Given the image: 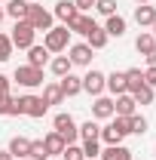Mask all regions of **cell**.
Wrapping results in <instances>:
<instances>
[{"label":"cell","mask_w":156,"mask_h":160,"mask_svg":"<svg viewBox=\"0 0 156 160\" xmlns=\"http://www.w3.org/2000/svg\"><path fill=\"white\" fill-rule=\"evenodd\" d=\"M126 136H129V117H110L107 126H101V136L98 139L104 145H122Z\"/></svg>","instance_id":"cell-1"},{"label":"cell","mask_w":156,"mask_h":160,"mask_svg":"<svg viewBox=\"0 0 156 160\" xmlns=\"http://www.w3.org/2000/svg\"><path fill=\"white\" fill-rule=\"evenodd\" d=\"M46 111H49V105L43 102V96H19V99H16V117L25 114V117L40 120Z\"/></svg>","instance_id":"cell-2"},{"label":"cell","mask_w":156,"mask_h":160,"mask_svg":"<svg viewBox=\"0 0 156 160\" xmlns=\"http://www.w3.org/2000/svg\"><path fill=\"white\" fill-rule=\"evenodd\" d=\"M43 46H46L49 52H67V46H71V31H67L64 25H52V28L43 34Z\"/></svg>","instance_id":"cell-3"},{"label":"cell","mask_w":156,"mask_h":160,"mask_svg":"<svg viewBox=\"0 0 156 160\" xmlns=\"http://www.w3.org/2000/svg\"><path fill=\"white\" fill-rule=\"evenodd\" d=\"M52 129H55L61 139H64V145H74V142L80 139V126H77V120L71 117L67 111L55 114V120H52Z\"/></svg>","instance_id":"cell-4"},{"label":"cell","mask_w":156,"mask_h":160,"mask_svg":"<svg viewBox=\"0 0 156 160\" xmlns=\"http://www.w3.org/2000/svg\"><path fill=\"white\" fill-rule=\"evenodd\" d=\"M52 19H55V16H52L49 9H43L40 3H28V16H25V22H28L34 31H43V34H46V31L52 28Z\"/></svg>","instance_id":"cell-5"},{"label":"cell","mask_w":156,"mask_h":160,"mask_svg":"<svg viewBox=\"0 0 156 160\" xmlns=\"http://www.w3.org/2000/svg\"><path fill=\"white\" fill-rule=\"evenodd\" d=\"M12 80H16L19 86H25V89H37V86H43V68L19 65V68H16V74H12Z\"/></svg>","instance_id":"cell-6"},{"label":"cell","mask_w":156,"mask_h":160,"mask_svg":"<svg viewBox=\"0 0 156 160\" xmlns=\"http://www.w3.org/2000/svg\"><path fill=\"white\" fill-rule=\"evenodd\" d=\"M34 37H37V31H34L25 19L16 22V28H12V34H9L12 46H19V49H31V46H34Z\"/></svg>","instance_id":"cell-7"},{"label":"cell","mask_w":156,"mask_h":160,"mask_svg":"<svg viewBox=\"0 0 156 160\" xmlns=\"http://www.w3.org/2000/svg\"><path fill=\"white\" fill-rule=\"evenodd\" d=\"M104 80H107L104 71L89 68V71H86V77H83V92H89V96H104Z\"/></svg>","instance_id":"cell-8"},{"label":"cell","mask_w":156,"mask_h":160,"mask_svg":"<svg viewBox=\"0 0 156 160\" xmlns=\"http://www.w3.org/2000/svg\"><path fill=\"white\" fill-rule=\"evenodd\" d=\"M92 46L89 43H71L67 46V59H71V65H80V68H89L92 65Z\"/></svg>","instance_id":"cell-9"},{"label":"cell","mask_w":156,"mask_h":160,"mask_svg":"<svg viewBox=\"0 0 156 160\" xmlns=\"http://www.w3.org/2000/svg\"><path fill=\"white\" fill-rule=\"evenodd\" d=\"M132 114H138V102L129 92L113 96V117H132Z\"/></svg>","instance_id":"cell-10"},{"label":"cell","mask_w":156,"mask_h":160,"mask_svg":"<svg viewBox=\"0 0 156 160\" xmlns=\"http://www.w3.org/2000/svg\"><path fill=\"white\" fill-rule=\"evenodd\" d=\"M64 28H67L71 34H83V37H86V34H89V31L95 28V19H92V16H86V12H77L74 19L64 25Z\"/></svg>","instance_id":"cell-11"},{"label":"cell","mask_w":156,"mask_h":160,"mask_svg":"<svg viewBox=\"0 0 156 160\" xmlns=\"http://www.w3.org/2000/svg\"><path fill=\"white\" fill-rule=\"evenodd\" d=\"M92 117L95 120H110L113 117V99L110 96H95V102H92Z\"/></svg>","instance_id":"cell-12"},{"label":"cell","mask_w":156,"mask_h":160,"mask_svg":"<svg viewBox=\"0 0 156 160\" xmlns=\"http://www.w3.org/2000/svg\"><path fill=\"white\" fill-rule=\"evenodd\" d=\"M58 86H61V92H64V99L80 96V92H83V77H77V74H64V77H58Z\"/></svg>","instance_id":"cell-13"},{"label":"cell","mask_w":156,"mask_h":160,"mask_svg":"<svg viewBox=\"0 0 156 160\" xmlns=\"http://www.w3.org/2000/svg\"><path fill=\"white\" fill-rule=\"evenodd\" d=\"M49 56H52V52H49L46 46H37V43H34V46L28 49V65H31V68H46V65H49Z\"/></svg>","instance_id":"cell-14"},{"label":"cell","mask_w":156,"mask_h":160,"mask_svg":"<svg viewBox=\"0 0 156 160\" xmlns=\"http://www.w3.org/2000/svg\"><path fill=\"white\" fill-rule=\"evenodd\" d=\"M43 148H46V154H49V157H61V151H64V139L52 129V132H46V136H43Z\"/></svg>","instance_id":"cell-15"},{"label":"cell","mask_w":156,"mask_h":160,"mask_svg":"<svg viewBox=\"0 0 156 160\" xmlns=\"http://www.w3.org/2000/svg\"><path fill=\"white\" fill-rule=\"evenodd\" d=\"M6 151H9V154H12L16 160L28 157V154H31V139H25V136H12V139H9V148H6Z\"/></svg>","instance_id":"cell-16"},{"label":"cell","mask_w":156,"mask_h":160,"mask_svg":"<svg viewBox=\"0 0 156 160\" xmlns=\"http://www.w3.org/2000/svg\"><path fill=\"white\" fill-rule=\"evenodd\" d=\"M135 22L141 25V28H150V25L156 22V6H150V3L135 6Z\"/></svg>","instance_id":"cell-17"},{"label":"cell","mask_w":156,"mask_h":160,"mask_svg":"<svg viewBox=\"0 0 156 160\" xmlns=\"http://www.w3.org/2000/svg\"><path fill=\"white\" fill-rule=\"evenodd\" d=\"M141 86H144V71H141V68H129V71H126V92L135 96Z\"/></svg>","instance_id":"cell-18"},{"label":"cell","mask_w":156,"mask_h":160,"mask_svg":"<svg viewBox=\"0 0 156 160\" xmlns=\"http://www.w3.org/2000/svg\"><path fill=\"white\" fill-rule=\"evenodd\" d=\"M104 89H110L113 96H122V92H126V71H113V74H107Z\"/></svg>","instance_id":"cell-19"},{"label":"cell","mask_w":156,"mask_h":160,"mask_svg":"<svg viewBox=\"0 0 156 160\" xmlns=\"http://www.w3.org/2000/svg\"><path fill=\"white\" fill-rule=\"evenodd\" d=\"M52 16H55V19H61L64 25H67V22L77 16V6H74V0H58V3H55V9H52Z\"/></svg>","instance_id":"cell-20"},{"label":"cell","mask_w":156,"mask_h":160,"mask_svg":"<svg viewBox=\"0 0 156 160\" xmlns=\"http://www.w3.org/2000/svg\"><path fill=\"white\" fill-rule=\"evenodd\" d=\"M101 160H132V151L126 145H107L101 151Z\"/></svg>","instance_id":"cell-21"},{"label":"cell","mask_w":156,"mask_h":160,"mask_svg":"<svg viewBox=\"0 0 156 160\" xmlns=\"http://www.w3.org/2000/svg\"><path fill=\"white\" fill-rule=\"evenodd\" d=\"M9 19L21 22L25 16H28V0H6V9H3Z\"/></svg>","instance_id":"cell-22"},{"label":"cell","mask_w":156,"mask_h":160,"mask_svg":"<svg viewBox=\"0 0 156 160\" xmlns=\"http://www.w3.org/2000/svg\"><path fill=\"white\" fill-rule=\"evenodd\" d=\"M61 99H64V92H61V86L55 83V80L43 83V102H46V105H58Z\"/></svg>","instance_id":"cell-23"},{"label":"cell","mask_w":156,"mask_h":160,"mask_svg":"<svg viewBox=\"0 0 156 160\" xmlns=\"http://www.w3.org/2000/svg\"><path fill=\"white\" fill-rule=\"evenodd\" d=\"M104 31H107V37H122V34H126V19H122V16H107Z\"/></svg>","instance_id":"cell-24"},{"label":"cell","mask_w":156,"mask_h":160,"mask_svg":"<svg viewBox=\"0 0 156 160\" xmlns=\"http://www.w3.org/2000/svg\"><path fill=\"white\" fill-rule=\"evenodd\" d=\"M107 31H104V28H92V31H89V34H86V43H89V46H92V49H104V46H107Z\"/></svg>","instance_id":"cell-25"},{"label":"cell","mask_w":156,"mask_h":160,"mask_svg":"<svg viewBox=\"0 0 156 160\" xmlns=\"http://www.w3.org/2000/svg\"><path fill=\"white\" fill-rule=\"evenodd\" d=\"M71 59L67 56H55V59H49V71L55 74V77H64V74H71Z\"/></svg>","instance_id":"cell-26"},{"label":"cell","mask_w":156,"mask_h":160,"mask_svg":"<svg viewBox=\"0 0 156 160\" xmlns=\"http://www.w3.org/2000/svg\"><path fill=\"white\" fill-rule=\"evenodd\" d=\"M156 46V37L150 34V31H144V34H138V40H135V49L141 52V56H147L150 49Z\"/></svg>","instance_id":"cell-27"},{"label":"cell","mask_w":156,"mask_h":160,"mask_svg":"<svg viewBox=\"0 0 156 160\" xmlns=\"http://www.w3.org/2000/svg\"><path fill=\"white\" fill-rule=\"evenodd\" d=\"M147 126H150V123H147L144 114H132V117H129V132H132V136H144Z\"/></svg>","instance_id":"cell-28"},{"label":"cell","mask_w":156,"mask_h":160,"mask_svg":"<svg viewBox=\"0 0 156 160\" xmlns=\"http://www.w3.org/2000/svg\"><path fill=\"white\" fill-rule=\"evenodd\" d=\"M80 148H83V157H86V160H98V157H101V145H98V139H86Z\"/></svg>","instance_id":"cell-29"},{"label":"cell","mask_w":156,"mask_h":160,"mask_svg":"<svg viewBox=\"0 0 156 160\" xmlns=\"http://www.w3.org/2000/svg\"><path fill=\"white\" fill-rule=\"evenodd\" d=\"M101 136V126H98V120H86L83 126H80V139H98Z\"/></svg>","instance_id":"cell-30"},{"label":"cell","mask_w":156,"mask_h":160,"mask_svg":"<svg viewBox=\"0 0 156 160\" xmlns=\"http://www.w3.org/2000/svg\"><path fill=\"white\" fill-rule=\"evenodd\" d=\"M132 99H135L138 105H153V99H156V89H150V86L144 83V86L138 89V92H135V96H132Z\"/></svg>","instance_id":"cell-31"},{"label":"cell","mask_w":156,"mask_h":160,"mask_svg":"<svg viewBox=\"0 0 156 160\" xmlns=\"http://www.w3.org/2000/svg\"><path fill=\"white\" fill-rule=\"evenodd\" d=\"M0 117H16V99L9 92L0 96Z\"/></svg>","instance_id":"cell-32"},{"label":"cell","mask_w":156,"mask_h":160,"mask_svg":"<svg viewBox=\"0 0 156 160\" xmlns=\"http://www.w3.org/2000/svg\"><path fill=\"white\" fill-rule=\"evenodd\" d=\"M12 40H9V34H0V62H9L12 59Z\"/></svg>","instance_id":"cell-33"},{"label":"cell","mask_w":156,"mask_h":160,"mask_svg":"<svg viewBox=\"0 0 156 160\" xmlns=\"http://www.w3.org/2000/svg\"><path fill=\"white\" fill-rule=\"evenodd\" d=\"M95 9L107 19V16H117V0H95Z\"/></svg>","instance_id":"cell-34"},{"label":"cell","mask_w":156,"mask_h":160,"mask_svg":"<svg viewBox=\"0 0 156 160\" xmlns=\"http://www.w3.org/2000/svg\"><path fill=\"white\" fill-rule=\"evenodd\" d=\"M61 157H64V160H86V157H83V148H80L77 142H74V145H64Z\"/></svg>","instance_id":"cell-35"},{"label":"cell","mask_w":156,"mask_h":160,"mask_svg":"<svg viewBox=\"0 0 156 160\" xmlns=\"http://www.w3.org/2000/svg\"><path fill=\"white\" fill-rule=\"evenodd\" d=\"M28 157H34V160H49L46 148H43V139H40V142H31V154H28Z\"/></svg>","instance_id":"cell-36"},{"label":"cell","mask_w":156,"mask_h":160,"mask_svg":"<svg viewBox=\"0 0 156 160\" xmlns=\"http://www.w3.org/2000/svg\"><path fill=\"white\" fill-rule=\"evenodd\" d=\"M74 6H77V12H89V9H95V0H74Z\"/></svg>","instance_id":"cell-37"},{"label":"cell","mask_w":156,"mask_h":160,"mask_svg":"<svg viewBox=\"0 0 156 160\" xmlns=\"http://www.w3.org/2000/svg\"><path fill=\"white\" fill-rule=\"evenodd\" d=\"M144 83H147L150 89H156V68H147V71H144Z\"/></svg>","instance_id":"cell-38"},{"label":"cell","mask_w":156,"mask_h":160,"mask_svg":"<svg viewBox=\"0 0 156 160\" xmlns=\"http://www.w3.org/2000/svg\"><path fill=\"white\" fill-rule=\"evenodd\" d=\"M6 92H9V77L0 74V96H6Z\"/></svg>","instance_id":"cell-39"},{"label":"cell","mask_w":156,"mask_h":160,"mask_svg":"<svg viewBox=\"0 0 156 160\" xmlns=\"http://www.w3.org/2000/svg\"><path fill=\"white\" fill-rule=\"evenodd\" d=\"M144 59H147V68H156V46L147 52V56H144Z\"/></svg>","instance_id":"cell-40"},{"label":"cell","mask_w":156,"mask_h":160,"mask_svg":"<svg viewBox=\"0 0 156 160\" xmlns=\"http://www.w3.org/2000/svg\"><path fill=\"white\" fill-rule=\"evenodd\" d=\"M0 160H16V157H12L9 151H0Z\"/></svg>","instance_id":"cell-41"},{"label":"cell","mask_w":156,"mask_h":160,"mask_svg":"<svg viewBox=\"0 0 156 160\" xmlns=\"http://www.w3.org/2000/svg\"><path fill=\"white\" fill-rule=\"evenodd\" d=\"M3 16H6V12H3V6H0V22H3Z\"/></svg>","instance_id":"cell-42"},{"label":"cell","mask_w":156,"mask_h":160,"mask_svg":"<svg viewBox=\"0 0 156 160\" xmlns=\"http://www.w3.org/2000/svg\"><path fill=\"white\" fill-rule=\"evenodd\" d=\"M150 28H153V37H156V22H153V25H150Z\"/></svg>","instance_id":"cell-43"},{"label":"cell","mask_w":156,"mask_h":160,"mask_svg":"<svg viewBox=\"0 0 156 160\" xmlns=\"http://www.w3.org/2000/svg\"><path fill=\"white\" fill-rule=\"evenodd\" d=\"M141 3H150V0H138V6H141Z\"/></svg>","instance_id":"cell-44"},{"label":"cell","mask_w":156,"mask_h":160,"mask_svg":"<svg viewBox=\"0 0 156 160\" xmlns=\"http://www.w3.org/2000/svg\"><path fill=\"white\" fill-rule=\"evenodd\" d=\"M21 160H34V157H21Z\"/></svg>","instance_id":"cell-45"},{"label":"cell","mask_w":156,"mask_h":160,"mask_svg":"<svg viewBox=\"0 0 156 160\" xmlns=\"http://www.w3.org/2000/svg\"><path fill=\"white\" fill-rule=\"evenodd\" d=\"M28 3H37V0H28Z\"/></svg>","instance_id":"cell-46"},{"label":"cell","mask_w":156,"mask_h":160,"mask_svg":"<svg viewBox=\"0 0 156 160\" xmlns=\"http://www.w3.org/2000/svg\"><path fill=\"white\" fill-rule=\"evenodd\" d=\"M3 3H6V0H3Z\"/></svg>","instance_id":"cell-47"},{"label":"cell","mask_w":156,"mask_h":160,"mask_svg":"<svg viewBox=\"0 0 156 160\" xmlns=\"http://www.w3.org/2000/svg\"><path fill=\"white\" fill-rule=\"evenodd\" d=\"M52 160H55V157H52Z\"/></svg>","instance_id":"cell-48"}]
</instances>
